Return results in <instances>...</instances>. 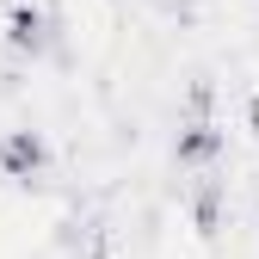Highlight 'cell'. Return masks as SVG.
<instances>
[{
  "label": "cell",
  "mask_w": 259,
  "mask_h": 259,
  "mask_svg": "<svg viewBox=\"0 0 259 259\" xmlns=\"http://www.w3.org/2000/svg\"><path fill=\"white\" fill-rule=\"evenodd\" d=\"M222 154H229V130L210 111H191L179 123V136H173V160L185 173H210V167H222Z\"/></svg>",
  "instance_id": "cell-1"
},
{
  "label": "cell",
  "mask_w": 259,
  "mask_h": 259,
  "mask_svg": "<svg viewBox=\"0 0 259 259\" xmlns=\"http://www.w3.org/2000/svg\"><path fill=\"white\" fill-rule=\"evenodd\" d=\"M62 44V25L37 7V0H13V13H7V50L19 56V62H37V56H50Z\"/></svg>",
  "instance_id": "cell-2"
},
{
  "label": "cell",
  "mask_w": 259,
  "mask_h": 259,
  "mask_svg": "<svg viewBox=\"0 0 259 259\" xmlns=\"http://www.w3.org/2000/svg\"><path fill=\"white\" fill-rule=\"evenodd\" d=\"M50 167V142H44V130H7L0 136V179H13V185H31Z\"/></svg>",
  "instance_id": "cell-3"
},
{
  "label": "cell",
  "mask_w": 259,
  "mask_h": 259,
  "mask_svg": "<svg viewBox=\"0 0 259 259\" xmlns=\"http://www.w3.org/2000/svg\"><path fill=\"white\" fill-rule=\"evenodd\" d=\"M222 198H229V185L216 179V167L198 179V191H191V229L198 235H216L222 229Z\"/></svg>",
  "instance_id": "cell-4"
},
{
  "label": "cell",
  "mask_w": 259,
  "mask_h": 259,
  "mask_svg": "<svg viewBox=\"0 0 259 259\" xmlns=\"http://www.w3.org/2000/svg\"><path fill=\"white\" fill-rule=\"evenodd\" d=\"M247 123H253V136H259V93L247 99Z\"/></svg>",
  "instance_id": "cell-5"
}]
</instances>
